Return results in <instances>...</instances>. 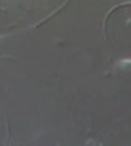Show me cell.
Returning <instances> with one entry per match:
<instances>
[{"instance_id":"cell-1","label":"cell","mask_w":131,"mask_h":146,"mask_svg":"<svg viewBox=\"0 0 131 146\" xmlns=\"http://www.w3.org/2000/svg\"><path fill=\"white\" fill-rule=\"evenodd\" d=\"M116 67H117V68H126V67H131V58L120 59V61L116 64Z\"/></svg>"}]
</instances>
